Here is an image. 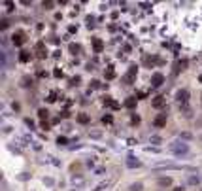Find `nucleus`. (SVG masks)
Returning <instances> with one entry per match:
<instances>
[{"label": "nucleus", "mask_w": 202, "mask_h": 191, "mask_svg": "<svg viewBox=\"0 0 202 191\" xmlns=\"http://www.w3.org/2000/svg\"><path fill=\"white\" fill-rule=\"evenodd\" d=\"M127 165H129V167H140V161H134L132 157H129V159H127Z\"/></svg>", "instance_id": "12"}, {"label": "nucleus", "mask_w": 202, "mask_h": 191, "mask_svg": "<svg viewBox=\"0 0 202 191\" xmlns=\"http://www.w3.org/2000/svg\"><path fill=\"white\" fill-rule=\"evenodd\" d=\"M78 121H79V123H87V121H89V116H87V114H79V116H78Z\"/></svg>", "instance_id": "14"}, {"label": "nucleus", "mask_w": 202, "mask_h": 191, "mask_svg": "<svg viewBox=\"0 0 202 191\" xmlns=\"http://www.w3.org/2000/svg\"><path fill=\"white\" fill-rule=\"evenodd\" d=\"M51 6H53V4H51V2H47V4H45V2H44V8H45V10H51Z\"/></svg>", "instance_id": "20"}, {"label": "nucleus", "mask_w": 202, "mask_h": 191, "mask_svg": "<svg viewBox=\"0 0 202 191\" xmlns=\"http://www.w3.org/2000/svg\"><path fill=\"white\" fill-rule=\"evenodd\" d=\"M79 51H81V46H79V44H70V53L78 55Z\"/></svg>", "instance_id": "11"}, {"label": "nucleus", "mask_w": 202, "mask_h": 191, "mask_svg": "<svg viewBox=\"0 0 202 191\" xmlns=\"http://www.w3.org/2000/svg\"><path fill=\"white\" fill-rule=\"evenodd\" d=\"M166 104V98L164 97H155V100H153V108H163Z\"/></svg>", "instance_id": "8"}, {"label": "nucleus", "mask_w": 202, "mask_h": 191, "mask_svg": "<svg viewBox=\"0 0 202 191\" xmlns=\"http://www.w3.org/2000/svg\"><path fill=\"white\" fill-rule=\"evenodd\" d=\"M136 102H138L136 98H134V97H130V98H127V100H125V106L132 110V108H136Z\"/></svg>", "instance_id": "10"}, {"label": "nucleus", "mask_w": 202, "mask_h": 191, "mask_svg": "<svg viewBox=\"0 0 202 191\" xmlns=\"http://www.w3.org/2000/svg\"><path fill=\"white\" fill-rule=\"evenodd\" d=\"M36 55H38L40 59L47 57V49H45V44H44V42H38V44H36Z\"/></svg>", "instance_id": "3"}, {"label": "nucleus", "mask_w": 202, "mask_h": 191, "mask_svg": "<svg viewBox=\"0 0 202 191\" xmlns=\"http://www.w3.org/2000/svg\"><path fill=\"white\" fill-rule=\"evenodd\" d=\"M166 121H168V116H166V114H159L155 117V121H153V125H155V127H164Z\"/></svg>", "instance_id": "4"}, {"label": "nucleus", "mask_w": 202, "mask_h": 191, "mask_svg": "<svg viewBox=\"0 0 202 191\" xmlns=\"http://www.w3.org/2000/svg\"><path fill=\"white\" fill-rule=\"evenodd\" d=\"M176 98H178V102H182V104H185L187 100H189V91H187V89H182V91H178V95H176Z\"/></svg>", "instance_id": "5"}, {"label": "nucleus", "mask_w": 202, "mask_h": 191, "mask_svg": "<svg viewBox=\"0 0 202 191\" xmlns=\"http://www.w3.org/2000/svg\"><path fill=\"white\" fill-rule=\"evenodd\" d=\"M93 46H95V51H96V53H100L102 47H104V44H102L100 38H93Z\"/></svg>", "instance_id": "9"}, {"label": "nucleus", "mask_w": 202, "mask_h": 191, "mask_svg": "<svg viewBox=\"0 0 202 191\" xmlns=\"http://www.w3.org/2000/svg\"><path fill=\"white\" fill-rule=\"evenodd\" d=\"M21 61H23V62H26V61H29L30 59V55L29 53H26V51H21V57H19Z\"/></svg>", "instance_id": "15"}, {"label": "nucleus", "mask_w": 202, "mask_h": 191, "mask_svg": "<svg viewBox=\"0 0 202 191\" xmlns=\"http://www.w3.org/2000/svg\"><path fill=\"white\" fill-rule=\"evenodd\" d=\"M47 114H49V112H47V110H44V108H42V110L38 112V116H40V119H45V117H47Z\"/></svg>", "instance_id": "16"}, {"label": "nucleus", "mask_w": 202, "mask_h": 191, "mask_svg": "<svg viewBox=\"0 0 202 191\" xmlns=\"http://www.w3.org/2000/svg\"><path fill=\"white\" fill-rule=\"evenodd\" d=\"M11 42H13L15 46H23V44H25V32H23V30H17V32L11 36Z\"/></svg>", "instance_id": "2"}, {"label": "nucleus", "mask_w": 202, "mask_h": 191, "mask_svg": "<svg viewBox=\"0 0 202 191\" xmlns=\"http://www.w3.org/2000/svg\"><path fill=\"white\" fill-rule=\"evenodd\" d=\"M170 150L176 153V155H182V153L189 151V146H187L185 142H174V144H170Z\"/></svg>", "instance_id": "1"}, {"label": "nucleus", "mask_w": 202, "mask_h": 191, "mask_svg": "<svg viewBox=\"0 0 202 191\" xmlns=\"http://www.w3.org/2000/svg\"><path fill=\"white\" fill-rule=\"evenodd\" d=\"M113 76H115V72H113V66H108V70H106V78H108V80H111Z\"/></svg>", "instance_id": "13"}, {"label": "nucleus", "mask_w": 202, "mask_h": 191, "mask_svg": "<svg viewBox=\"0 0 202 191\" xmlns=\"http://www.w3.org/2000/svg\"><path fill=\"white\" fill-rule=\"evenodd\" d=\"M159 183H161V186H168V183H170V178H163V180H159Z\"/></svg>", "instance_id": "18"}, {"label": "nucleus", "mask_w": 202, "mask_h": 191, "mask_svg": "<svg viewBox=\"0 0 202 191\" xmlns=\"http://www.w3.org/2000/svg\"><path fill=\"white\" fill-rule=\"evenodd\" d=\"M134 78H136V66H130L127 76H125L123 80H125V83H132V81H134Z\"/></svg>", "instance_id": "6"}, {"label": "nucleus", "mask_w": 202, "mask_h": 191, "mask_svg": "<svg viewBox=\"0 0 202 191\" xmlns=\"http://www.w3.org/2000/svg\"><path fill=\"white\" fill-rule=\"evenodd\" d=\"M163 81H164V76H163V74H159V72H157V74H153V76H151V83H153L155 87H159Z\"/></svg>", "instance_id": "7"}, {"label": "nucleus", "mask_w": 202, "mask_h": 191, "mask_svg": "<svg viewBox=\"0 0 202 191\" xmlns=\"http://www.w3.org/2000/svg\"><path fill=\"white\" fill-rule=\"evenodd\" d=\"M130 191H142V183H132Z\"/></svg>", "instance_id": "17"}, {"label": "nucleus", "mask_w": 202, "mask_h": 191, "mask_svg": "<svg viewBox=\"0 0 202 191\" xmlns=\"http://www.w3.org/2000/svg\"><path fill=\"white\" fill-rule=\"evenodd\" d=\"M102 121H104V123H111V116H104Z\"/></svg>", "instance_id": "19"}]
</instances>
